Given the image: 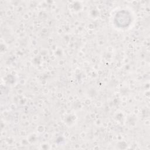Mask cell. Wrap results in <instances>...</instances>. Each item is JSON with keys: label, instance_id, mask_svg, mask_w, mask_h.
Segmentation results:
<instances>
[{"label": "cell", "instance_id": "1", "mask_svg": "<svg viewBox=\"0 0 150 150\" xmlns=\"http://www.w3.org/2000/svg\"><path fill=\"white\" fill-rule=\"evenodd\" d=\"M130 15L125 11L118 12L115 17V22L119 27H126L131 22Z\"/></svg>", "mask_w": 150, "mask_h": 150}]
</instances>
